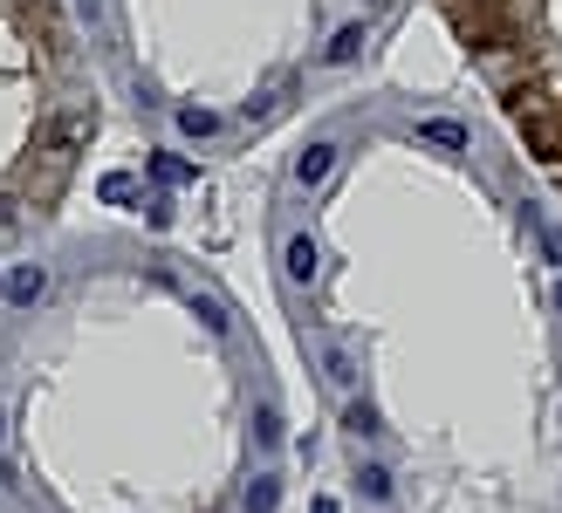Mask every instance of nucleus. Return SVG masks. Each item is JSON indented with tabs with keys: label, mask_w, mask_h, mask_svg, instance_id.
Here are the masks:
<instances>
[{
	"label": "nucleus",
	"mask_w": 562,
	"mask_h": 513,
	"mask_svg": "<svg viewBox=\"0 0 562 513\" xmlns=\"http://www.w3.org/2000/svg\"><path fill=\"white\" fill-rule=\"evenodd\" d=\"M508 124L536 164H562V76H528L508 90Z\"/></svg>",
	"instance_id": "1"
},
{
	"label": "nucleus",
	"mask_w": 562,
	"mask_h": 513,
	"mask_svg": "<svg viewBox=\"0 0 562 513\" xmlns=\"http://www.w3.org/2000/svg\"><path fill=\"white\" fill-rule=\"evenodd\" d=\"M446 21L473 55L515 48V0H446Z\"/></svg>",
	"instance_id": "2"
},
{
	"label": "nucleus",
	"mask_w": 562,
	"mask_h": 513,
	"mask_svg": "<svg viewBox=\"0 0 562 513\" xmlns=\"http://www.w3.org/2000/svg\"><path fill=\"white\" fill-rule=\"evenodd\" d=\"M0 288H8V301H14V308H35V301L48 295V267H42V261H21V267L0 274Z\"/></svg>",
	"instance_id": "3"
},
{
	"label": "nucleus",
	"mask_w": 562,
	"mask_h": 513,
	"mask_svg": "<svg viewBox=\"0 0 562 513\" xmlns=\"http://www.w3.org/2000/svg\"><path fill=\"white\" fill-rule=\"evenodd\" d=\"M336 151H344V145H329V137H316V145H308V151L295 158V185H302V192H316V185L329 179V171H336Z\"/></svg>",
	"instance_id": "4"
},
{
	"label": "nucleus",
	"mask_w": 562,
	"mask_h": 513,
	"mask_svg": "<svg viewBox=\"0 0 562 513\" xmlns=\"http://www.w3.org/2000/svg\"><path fill=\"white\" fill-rule=\"evenodd\" d=\"M281 267H289V281H295V288H308V281H316V267H323L316 240H308V233H289V247H281Z\"/></svg>",
	"instance_id": "5"
},
{
	"label": "nucleus",
	"mask_w": 562,
	"mask_h": 513,
	"mask_svg": "<svg viewBox=\"0 0 562 513\" xmlns=\"http://www.w3.org/2000/svg\"><path fill=\"white\" fill-rule=\"evenodd\" d=\"M418 145H432V151H467L473 130L453 124V117H426V124H418Z\"/></svg>",
	"instance_id": "6"
},
{
	"label": "nucleus",
	"mask_w": 562,
	"mask_h": 513,
	"mask_svg": "<svg viewBox=\"0 0 562 513\" xmlns=\"http://www.w3.org/2000/svg\"><path fill=\"white\" fill-rule=\"evenodd\" d=\"M363 42H371V27H363V21H344V27L329 35L323 62H336V69H344V62H357V55H363Z\"/></svg>",
	"instance_id": "7"
},
{
	"label": "nucleus",
	"mask_w": 562,
	"mask_h": 513,
	"mask_svg": "<svg viewBox=\"0 0 562 513\" xmlns=\"http://www.w3.org/2000/svg\"><path fill=\"white\" fill-rule=\"evenodd\" d=\"M323 377L336 390H350L357 384V356H350V342H323Z\"/></svg>",
	"instance_id": "8"
},
{
	"label": "nucleus",
	"mask_w": 562,
	"mask_h": 513,
	"mask_svg": "<svg viewBox=\"0 0 562 513\" xmlns=\"http://www.w3.org/2000/svg\"><path fill=\"white\" fill-rule=\"evenodd\" d=\"M274 500H281V479H274V472L247 479V493H240V506H247V513H274Z\"/></svg>",
	"instance_id": "9"
},
{
	"label": "nucleus",
	"mask_w": 562,
	"mask_h": 513,
	"mask_svg": "<svg viewBox=\"0 0 562 513\" xmlns=\"http://www.w3.org/2000/svg\"><path fill=\"white\" fill-rule=\"evenodd\" d=\"M528 226H536V240H542V261H549V267H562V226H555L542 206L528 213Z\"/></svg>",
	"instance_id": "10"
},
{
	"label": "nucleus",
	"mask_w": 562,
	"mask_h": 513,
	"mask_svg": "<svg viewBox=\"0 0 562 513\" xmlns=\"http://www.w3.org/2000/svg\"><path fill=\"white\" fill-rule=\"evenodd\" d=\"M103 198H110V206H137V179H131V171H103V185H97Z\"/></svg>",
	"instance_id": "11"
},
{
	"label": "nucleus",
	"mask_w": 562,
	"mask_h": 513,
	"mask_svg": "<svg viewBox=\"0 0 562 513\" xmlns=\"http://www.w3.org/2000/svg\"><path fill=\"white\" fill-rule=\"evenodd\" d=\"M281 103H289V82H274L268 96H255V103H247V124H268V117H274Z\"/></svg>",
	"instance_id": "12"
},
{
	"label": "nucleus",
	"mask_w": 562,
	"mask_h": 513,
	"mask_svg": "<svg viewBox=\"0 0 562 513\" xmlns=\"http://www.w3.org/2000/svg\"><path fill=\"white\" fill-rule=\"evenodd\" d=\"M344 424H350V438H378V432H384L371 404H350V411H344Z\"/></svg>",
	"instance_id": "13"
},
{
	"label": "nucleus",
	"mask_w": 562,
	"mask_h": 513,
	"mask_svg": "<svg viewBox=\"0 0 562 513\" xmlns=\"http://www.w3.org/2000/svg\"><path fill=\"white\" fill-rule=\"evenodd\" d=\"M357 493H363V500H391V472H384V466H363V472H357Z\"/></svg>",
	"instance_id": "14"
},
{
	"label": "nucleus",
	"mask_w": 562,
	"mask_h": 513,
	"mask_svg": "<svg viewBox=\"0 0 562 513\" xmlns=\"http://www.w3.org/2000/svg\"><path fill=\"white\" fill-rule=\"evenodd\" d=\"M179 130H186V137H213L220 117H213V110H192V103H186V110H179Z\"/></svg>",
	"instance_id": "15"
},
{
	"label": "nucleus",
	"mask_w": 562,
	"mask_h": 513,
	"mask_svg": "<svg viewBox=\"0 0 562 513\" xmlns=\"http://www.w3.org/2000/svg\"><path fill=\"white\" fill-rule=\"evenodd\" d=\"M151 171L165 185H192V164H179V158H151Z\"/></svg>",
	"instance_id": "16"
},
{
	"label": "nucleus",
	"mask_w": 562,
	"mask_h": 513,
	"mask_svg": "<svg viewBox=\"0 0 562 513\" xmlns=\"http://www.w3.org/2000/svg\"><path fill=\"white\" fill-rule=\"evenodd\" d=\"M192 316H200L213 335H227V308H220V301H192Z\"/></svg>",
	"instance_id": "17"
},
{
	"label": "nucleus",
	"mask_w": 562,
	"mask_h": 513,
	"mask_svg": "<svg viewBox=\"0 0 562 513\" xmlns=\"http://www.w3.org/2000/svg\"><path fill=\"white\" fill-rule=\"evenodd\" d=\"M255 438H261V445H281V418H274V411L255 418Z\"/></svg>",
	"instance_id": "18"
},
{
	"label": "nucleus",
	"mask_w": 562,
	"mask_h": 513,
	"mask_svg": "<svg viewBox=\"0 0 562 513\" xmlns=\"http://www.w3.org/2000/svg\"><path fill=\"white\" fill-rule=\"evenodd\" d=\"M308 513H344V506H336V500H329V493H323V500H316V506H308Z\"/></svg>",
	"instance_id": "19"
},
{
	"label": "nucleus",
	"mask_w": 562,
	"mask_h": 513,
	"mask_svg": "<svg viewBox=\"0 0 562 513\" xmlns=\"http://www.w3.org/2000/svg\"><path fill=\"white\" fill-rule=\"evenodd\" d=\"M555 316H562V281H555Z\"/></svg>",
	"instance_id": "20"
},
{
	"label": "nucleus",
	"mask_w": 562,
	"mask_h": 513,
	"mask_svg": "<svg viewBox=\"0 0 562 513\" xmlns=\"http://www.w3.org/2000/svg\"><path fill=\"white\" fill-rule=\"evenodd\" d=\"M0 438H8V418H0Z\"/></svg>",
	"instance_id": "21"
}]
</instances>
